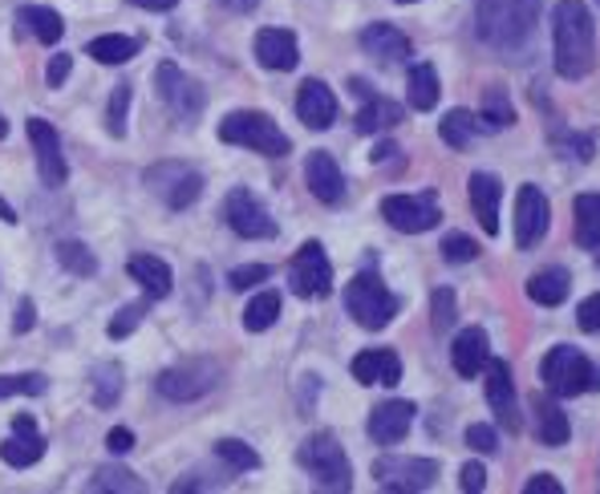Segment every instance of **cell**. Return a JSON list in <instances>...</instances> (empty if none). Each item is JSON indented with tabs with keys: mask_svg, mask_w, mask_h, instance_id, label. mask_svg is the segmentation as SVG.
Listing matches in <instances>:
<instances>
[{
	"mask_svg": "<svg viewBox=\"0 0 600 494\" xmlns=\"http://www.w3.org/2000/svg\"><path fill=\"white\" fill-rule=\"evenodd\" d=\"M540 28V0H475V33L495 53H524Z\"/></svg>",
	"mask_w": 600,
	"mask_h": 494,
	"instance_id": "obj_1",
	"label": "cell"
},
{
	"mask_svg": "<svg viewBox=\"0 0 600 494\" xmlns=\"http://www.w3.org/2000/svg\"><path fill=\"white\" fill-rule=\"evenodd\" d=\"M552 45H556V73L564 82H580L597 65V25L585 0H560L552 13Z\"/></svg>",
	"mask_w": 600,
	"mask_h": 494,
	"instance_id": "obj_2",
	"label": "cell"
},
{
	"mask_svg": "<svg viewBox=\"0 0 600 494\" xmlns=\"http://www.w3.org/2000/svg\"><path fill=\"white\" fill-rule=\"evenodd\" d=\"M297 462L309 470L316 491H353V467H349V454L337 442V434L321 430L297 450Z\"/></svg>",
	"mask_w": 600,
	"mask_h": 494,
	"instance_id": "obj_3",
	"label": "cell"
},
{
	"mask_svg": "<svg viewBox=\"0 0 600 494\" xmlns=\"http://www.w3.org/2000/svg\"><path fill=\"white\" fill-rule=\"evenodd\" d=\"M345 312H349L361 328L377 333V328H386L401 312V300L382 284L377 272H358L353 280L345 284Z\"/></svg>",
	"mask_w": 600,
	"mask_h": 494,
	"instance_id": "obj_4",
	"label": "cell"
},
{
	"mask_svg": "<svg viewBox=\"0 0 600 494\" xmlns=\"http://www.w3.org/2000/svg\"><path fill=\"white\" fill-rule=\"evenodd\" d=\"M540 382L548 394H556V397L592 394V389H600V369L592 365L580 349L556 345V349H548V357H543Z\"/></svg>",
	"mask_w": 600,
	"mask_h": 494,
	"instance_id": "obj_5",
	"label": "cell"
},
{
	"mask_svg": "<svg viewBox=\"0 0 600 494\" xmlns=\"http://www.w3.org/2000/svg\"><path fill=\"white\" fill-rule=\"evenodd\" d=\"M219 138L228 142V146H243V150H256V155H268V158H285L288 150H292L285 130L260 110L228 113V118L219 122Z\"/></svg>",
	"mask_w": 600,
	"mask_h": 494,
	"instance_id": "obj_6",
	"label": "cell"
},
{
	"mask_svg": "<svg viewBox=\"0 0 600 494\" xmlns=\"http://www.w3.org/2000/svg\"><path fill=\"white\" fill-rule=\"evenodd\" d=\"M143 183L146 191L155 198H163L171 212H187V207L203 195V174L191 167V162H179V158H167V162L146 167Z\"/></svg>",
	"mask_w": 600,
	"mask_h": 494,
	"instance_id": "obj_7",
	"label": "cell"
},
{
	"mask_svg": "<svg viewBox=\"0 0 600 494\" xmlns=\"http://www.w3.org/2000/svg\"><path fill=\"white\" fill-rule=\"evenodd\" d=\"M155 89H158V98H163V106H167L179 122H200L203 106H207V89H203V85L195 82L187 70H179L175 61L158 65Z\"/></svg>",
	"mask_w": 600,
	"mask_h": 494,
	"instance_id": "obj_8",
	"label": "cell"
},
{
	"mask_svg": "<svg viewBox=\"0 0 600 494\" xmlns=\"http://www.w3.org/2000/svg\"><path fill=\"white\" fill-rule=\"evenodd\" d=\"M373 479L382 491H430L439 482V462L434 458H410V454H382L373 462Z\"/></svg>",
	"mask_w": 600,
	"mask_h": 494,
	"instance_id": "obj_9",
	"label": "cell"
},
{
	"mask_svg": "<svg viewBox=\"0 0 600 494\" xmlns=\"http://www.w3.org/2000/svg\"><path fill=\"white\" fill-rule=\"evenodd\" d=\"M288 284H292V292L304 300H321L333 292V264L325 248L316 240L300 243L297 255H292V264H288Z\"/></svg>",
	"mask_w": 600,
	"mask_h": 494,
	"instance_id": "obj_10",
	"label": "cell"
},
{
	"mask_svg": "<svg viewBox=\"0 0 600 494\" xmlns=\"http://www.w3.org/2000/svg\"><path fill=\"white\" fill-rule=\"evenodd\" d=\"M382 219H386L394 231L422 236V231L439 227V219H443L439 195H434V191H422V195H386L382 198Z\"/></svg>",
	"mask_w": 600,
	"mask_h": 494,
	"instance_id": "obj_11",
	"label": "cell"
},
{
	"mask_svg": "<svg viewBox=\"0 0 600 494\" xmlns=\"http://www.w3.org/2000/svg\"><path fill=\"white\" fill-rule=\"evenodd\" d=\"M224 219L240 240H276V219L248 186H236L224 198Z\"/></svg>",
	"mask_w": 600,
	"mask_h": 494,
	"instance_id": "obj_12",
	"label": "cell"
},
{
	"mask_svg": "<svg viewBox=\"0 0 600 494\" xmlns=\"http://www.w3.org/2000/svg\"><path fill=\"white\" fill-rule=\"evenodd\" d=\"M215 377H219V365H212V361H183L175 369H163L155 389L167 401H200L203 394L215 389Z\"/></svg>",
	"mask_w": 600,
	"mask_h": 494,
	"instance_id": "obj_13",
	"label": "cell"
},
{
	"mask_svg": "<svg viewBox=\"0 0 600 494\" xmlns=\"http://www.w3.org/2000/svg\"><path fill=\"white\" fill-rule=\"evenodd\" d=\"M548 227H552V203L536 183H524L515 195V243H519V252H531L548 236Z\"/></svg>",
	"mask_w": 600,
	"mask_h": 494,
	"instance_id": "obj_14",
	"label": "cell"
},
{
	"mask_svg": "<svg viewBox=\"0 0 600 494\" xmlns=\"http://www.w3.org/2000/svg\"><path fill=\"white\" fill-rule=\"evenodd\" d=\"M25 130H29V142H33V150H37V170H41L45 186H65L70 167H65V155H61L58 130L49 126L45 118H29Z\"/></svg>",
	"mask_w": 600,
	"mask_h": 494,
	"instance_id": "obj_15",
	"label": "cell"
},
{
	"mask_svg": "<svg viewBox=\"0 0 600 494\" xmlns=\"http://www.w3.org/2000/svg\"><path fill=\"white\" fill-rule=\"evenodd\" d=\"M487 406H491V413L500 418L503 430H519V413H515V382H512V365L507 361H500V357H487Z\"/></svg>",
	"mask_w": 600,
	"mask_h": 494,
	"instance_id": "obj_16",
	"label": "cell"
},
{
	"mask_svg": "<svg viewBox=\"0 0 600 494\" xmlns=\"http://www.w3.org/2000/svg\"><path fill=\"white\" fill-rule=\"evenodd\" d=\"M361 49L377 61V65H386V70H394V65H401L406 57L415 53V45H410V37L401 33V28L386 25V21H373V25L361 28Z\"/></svg>",
	"mask_w": 600,
	"mask_h": 494,
	"instance_id": "obj_17",
	"label": "cell"
},
{
	"mask_svg": "<svg viewBox=\"0 0 600 494\" xmlns=\"http://www.w3.org/2000/svg\"><path fill=\"white\" fill-rule=\"evenodd\" d=\"M297 118L309 130H329L337 122V94L321 77H309L300 82L297 89Z\"/></svg>",
	"mask_w": 600,
	"mask_h": 494,
	"instance_id": "obj_18",
	"label": "cell"
},
{
	"mask_svg": "<svg viewBox=\"0 0 600 494\" xmlns=\"http://www.w3.org/2000/svg\"><path fill=\"white\" fill-rule=\"evenodd\" d=\"M41 454H45V438L37 434V422H33L29 413H16L13 434L0 442V458L13 470H25L33 467V462H41Z\"/></svg>",
	"mask_w": 600,
	"mask_h": 494,
	"instance_id": "obj_19",
	"label": "cell"
},
{
	"mask_svg": "<svg viewBox=\"0 0 600 494\" xmlns=\"http://www.w3.org/2000/svg\"><path fill=\"white\" fill-rule=\"evenodd\" d=\"M304 183H309V191H313L325 207H337L345 198V174L329 150H313V155L304 158Z\"/></svg>",
	"mask_w": 600,
	"mask_h": 494,
	"instance_id": "obj_20",
	"label": "cell"
},
{
	"mask_svg": "<svg viewBox=\"0 0 600 494\" xmlns=\"http://www.w3.org/2000/svg\"><path fill=\"white\" fill-rule=\"evenodd\" d=\"M415 401H382L377 410L370 413V438L377 446H398L406 434H410V425H415Z\"/></svg>",
	"mask_w": 600,
	"mask_h": 494,
	"instance_id": "obj_21",
	"label": "cell"
},
{
	"mask_svg": "<svg viewBox=\"0 0 600 494\" xmlns=\"http://www.w3.org/2000/svg\"><path fill=\"white\" fill-rule=\"evenodd\" d=\"M256 61L264 65V70H276V73L297 70V61H300L297 33H292V28H260L256 33Z\"/></svg>",
	"mask_w": 600,
	"mask_h": 494,
	"instance_id": "obj_22",
	"label": "cell"
},
{
	"mask_svg": "<svg viewBox=\"0 0 600 494\" xmlns=\"http://www.w3.org/2000/svg\"><path fill=\"white\" fill-rule=\"evenodd\" d=\"M467 191H471V212H475V219H479V227H483L487 236H500L503 183L491 174V170H475L471 183H467Z\"/></svg>",
	"mask_w": 600,
	"mask_h": 494,
	"instance_id": "obj_23",
	"label": "cell"
},
{
	"mask_svg": "<svg viewBox=\"0 0 600 494\" xmlns=\"http://www.w3.org/2000/svg\"><path fill=\"white\" fill-rule=\"evenodd\" d=\"M487 357H491V340L479 325L475 328H463L451 345V365H455L458 377H479L487 365Z\"/></svg>",
	"mask_w": 600,
	"mask_h": 494,
	"instance_id": "obj_24",
	"label": "cell"
},
{
	"mask_svg": "<svg viewBox=\"0 0 600 494\" xmlns=\"http://www.w3.org/2000/svg\"><path fill=\"white\" fill-rule=\"evenodd\" d=\"M353 377L361 385H398L401 382V357L394 349H365L353 357Z\"/></svg>",
	"mask_w": 600,
	"mask_h": 494,
	"instance_id": "obj_25",
	"label": "cell"
},
{
	"mask_svg": "<svg viewBox=\"0 0 600 494\" xmlns=\"http://www.w3.org/2000/svg\"><path fill=\"white\" fill-rule=\"evenodd\" d=\"M127 272L134 276V280L143 284V292L151 300H167L171 297V288H175V276H171V268L158 260V255H130V264H127Z\"/></svg>",
	"mask_w": 600,
	"mask_h": 494,
	"instance_id": "obj_26",
	"label": "cell"
},
{
	"mask_svg": "<svg viewBox=\"0 0 600 494\" xmlns=\"http://www.w3.org/2000/svg\"><path fill=\"white\" fill-rule=\"evenodd\" d=\"M531 413H536V438L543 446H564L572 438V422L568 413L560 410L556 401H548V397H531Z\"/></svg>",
	"mask_w": 600,
	"mask_h": 494,
	"instance_id": "obj_27",
	"label": "cell"
},
{
	"mask_svg": "<svg viewBox=\"0 0 600 494\" xmlns=\"http://www.w3.org/2000/svg\"><path fill=\"white\" fill-rule=\"evenodd\" d=\"M16 21L25 25L29 37H37L41 45H58L65 37V21H61L58 9H45V4H21L16 9Z\"/></svg>",
	"mask_w": 600,
	"mask_h": 494,
	"instance_id": "obj_28",
	"label": "cell"
},
{
	"mask_svg": "<svg viewBox=\"0 0 600 494\" xmlns=\"http://www.w3.org/2000/svg\"><path fill=\"white\" fill-rule=\"evenodd\" d=\"M439 94H443V85H439V70L430 65V61H418L410 77H406V101H410V110L427 113L439 106Z\"/></svg>",
	"mask_w": 600,
	"mask_h": 494,
	"instance_id": "obj_29",
	"label": "cell"
},
{
	"mask_svg": "<svg viewBox=\"0 0 600 494\" xmlns=\"http://www.w3.org/2000/svg\"><path fill=\"white\" fill-rule=\"evenodd\" d=\"M568 288H572L568 268L552 264V268H540L528 280V297L536 300V304H543V309H556V304H564V300H568Z\"/></svg>",
	"mask_w": 600,
	"mask_h": 494,
	"instance_id": "obj_30",
	"label": "cell"
},
{
	"mask_svg": "<svg viewBox=\"0 0 600 494\" xmlns=\"http://www.w3.org/2000/svg\"><path fill=\"white\" fill-rule=\"evenodd\" d=\"M572 236L580 248H600V195L585 191V195H576L572 203Z\"/></svg>",
	"mask_w": 600,
	"mask_h": 494,
	"instance_id": "obj_31",
	"label": "cell"
},
{
	"mask_svg": "<svg viewBox=\"0 0 600 494\" xmlns=\"http://www.w3.org/2000/svg\"><path fill=\"white\" fill-rule=\"evenodd\" d=\"M139 53H143V37H122V33H106L86 45V57H94L98 65H127Z\"/></svg>",
	"mask_w": 600,
	"mask_h": 494,
	"instance_id": "obj_32",
	"label": "cell"
},
{
	"mask_svg": "<svg viewBox=\"0 0 600 494\" xmlns=\"http://www.w3.org/2000/svg\"><path fill=\"white\" fill-rule=\"evenodd\" d=\"M401 122V106L389 98H365V106L358 110V118H353V126H358V134H382V130H394Z\"/></svg>",
	"mask_w": 600,
	"mask_h": 494,
	"instance_id": "obj_33",
	"label": "cell"
},
{
	"mask_svg": "<svg viewBox=\"0 0 600 494\" xmlns=\"http://www.w3.org/2000/svg\"><path fill=\"white\" fill-rule=\"evenodd\" d=\"M89 397L98 410L118 406V397H122V365L118 361H98L89 369Z\"/></svg>",
	"mask_w": 600,
	"mask_h": 494,
	"instance_id": "obj_34",
	"label": "cell"
},
{
	"mask_svg": "<svg viewBox=\"0 0 600 494\" xmlns=\"http://www.w3.org/2000/svg\"><path fill=\"white\" fill-rule=\"evenodd\" d=\"M439 134H443V142L451 150H467L475 142V134H479V118L471 110H446V118L439 122Z\"/></svg>",
	"mask_w": 600,
	"mask_h": 494,
	"instance_id": "obj_35",
	"label": "cell"
},
{
	"mask_svg": "<svg viewBox=\"0 0 600 494\" xmlns=\"http://www.w3.org/2000/svg\"><path fill=\"white\" fill-rule=\"evenodd\" d=\"M276 316H280V292H256V297L248 300V309H243V328L248 333H268L276 325Z\"/></svg>",
	"mask_w": 600,
	"mask_h": 494,
	"instance_id": "obj_36",
	"label": "cell"
},
{
	"mask_svg": "<svg viewBox=\"0 0 600 494\" xmlns=\"http://www.w3.org/2000/svg\"><path fill=\"white\" fill-rule=\"evenodd\" d=\"M215 458L231 470V474H248V470H260V454L240 438H224L215 442Z\"/></svg>",
	"mask_w": 600,
	"mask_h": 494,
	"instance_id": "obj_37",
	"label": "cell"
},
{
	"mask_svg": "<svg viewBox=\"0 0 600 494\" xmlns=\"http://www.w3.org/2000/svg\"><path fill=\"white\" fill-rule=\"evenodd\" d=\"M515 122V110H512V98L503 94L500 85H491L483 94V110H479V126L483 130H503Z\"/></svg>",
	"mask_w": 600,
	"mask_h": 494,
	"instance_id": "obj_38",
	"label": "cell"
},
{
	"mask_svg": "<svg viewBox=\"0 0 600 494\" xmlns=\"http://www.w3.org/2000/svg\"><path fill=\"white\" fill-rule=\"evenodd\" d=\"M130 98H134V85L118 82L110 101H106V130L110 138H127V113H130Z\"/></svg>",
	"mask_w": 600,
	"mask_h": 494,
	"instance_id": "obj_39",
	"label": "cell"
},
{
	"mask_svg": "<svg viewBox=\"0 0 600 494\" xmlns=\"http://www.w3.org/2000/svg\"><path fill=\"white\" fill-rule=\"evenodd\" d=\"M58 264L65 272H73V276H82V280H89V276L98 272V260H94V252H89L86 243H77V240L58 243Z\"/></svg>",
	"mask_w": 600,
	"mask_h": 494,
	"instance_id": "obj_40",
	"label": "cell"
},
{
	"mask_svg": "<svg viewBox=\"0 0 600 494\" xmlns=\"http://www.w3.org/2000/svg\"><path fill=\"white\" fill-rule=\"evenodd\" d=\"M89 491H122V494H139L146 491V482L139 474H130L127 467H101L94 479H89Z\"/></svg>",
	"mask_w": 600,
	"mask_h": 494,
	"instance_id": "obj_41",
	"label": "cell"
},
{
	"mask_svg": "<svg viewBox=\"0 0 600 494\" xmlns=\"http://www.w3.org/2000/svg\"><path fill=\"white\" fill-rule=\"evenodd\" d=\"M146 321V300H130V304H122V309L110 316V325H106V337L110 340H127L134 328Z\"/></svg>",
	"mask_w": 600,
	"mask_h": 494,
	"instance_id": "obj_42",
	"label": "cell"
},
{
	"mask_svg": "<svg viewBox=\"0 0 600 494\" xmlns=\"http://www.w3.org/2000/svg\"><path fill=\"white\" fill-rule=\"evenodd\" d=\"M455 321H458L455 288H439V292L430 297V325H434V333L443 337L446 328H455Z\"/></svg>",
	"mask_w": 600,
	"mask_h": 494,
	"instance_id": "obj_43",
	"label": "cell"
},
{
	"mask_svg": "<svg viewBox=\"0 0 600 494\" xmlns=\"http://www.w3.org/2000/svg\"><path fill=\"white\" fill-rule=\"evenodd\" d=\"M439 252H443L446 264H471L475 255H479V243H475L471 236H463V231H446Z\"/></svg>",
	"mask_w": 600,
	"mask_h": 494,
	"instance_id": "obj_44",
	"label": "cell"
},
{
	"mask_svg": "<svg viewBox=\"0 0 600 494\" xmlns=\"http://www.w3.org/2000/svg\"><path fill=\"white\" fill-rule=\"evenodd\" d=\"M45 389H49V382H45V373H13V377H0V397H41Z\"/></svg>",
	"mask_w": 600,
	"mask_h": 494,
	"instance_id": "obj_45",
	"label": "cell"
},
{
	"mask_svg": "<svg viewBox=\"0 0 600 494\" xmlns=\"http://www.w3.org/2000/svg\"><path fill=\"white\" fill-rule=\"evenodd\" d=\"M556 146L564 150V158H572V162H588V158L597 155V142L588 138V134H560Z\"/></svg>",
	"mask_w": 600,
	"mask_h": 494,
	"instance_id": "obj_46",
	"label": "cell"
},
{
	"mask_svg": "<svg viewBox=\"0 0 600 494\" xmlns=\"http://www.w3.org/2000/svg\"><path fill=\"white\" fill-rule=\"evenodd\" d=\"M272 276L268 264H240V268H231L228 284L236 288V292H243V288H252V284H264Z\"/></svg>",
	"mask_w": 600,
	"mask_h": 494,
	"instance_id": "obj_47",
	"label": "cell"
},
{
	"mask_svg": "<svg viewBox=\"0 0 600 494\" xmlns=\"http://www.w3.org/2000/svg\"><path fill=\"white\" fill-rule=\"evenodd\" d=\"M467 446H471L475 454H495L500 450V434H495L491 425L475 422V425H467Z\"/></svg>",
	"mask_w": 600,
	"mask_h": 494,
	"instance_id": "obj_48",
	"label": "cell"
},
{
	"mask_svg": "<svg viewBox=\"0 0 600 494\" xmlns=\"http://www.w3.org/2000/svg\"><path fill=\"white\" fill-rule=\"evenodd\" d=\"M576 325L585 328V333H600V292L597 297L580 300V309H576Z\"/></svg>",
	"mask_w": 600,
	"mask_h": 494,
	"instance_id": "obj_49",
	"label": "cell"
},
{
	"mask_svg": "<svg viewBox=\"0 0 600 494\" xmlns=\"http://www.w3.org/2000/svg\"><path fill=\"white\" fill-rule=\"evenodd\" d=\"M458 486L467 494H479L487 486V470H483V462H467V467L458 470Z\"/></svg>",
	"mask_w": 600,
	"mask_h": 494,
	"instance_id": "obj_50",
	"label": "cell"
},
{
	"mask_svg": "<svg viewBox=\"0 0 600 494\" xmlns=\"http://www.w3.org/2000/svg\"><path fill=\"white\" fill-rule=\"evenodd\" d=\"M70 70H73V57H70V53H58L53 61H49V70H45V82H49L53 89H58V85H65Z\"/></svg>",
	"mask_w": 600,
	"mask_h": 494,
	"instance_id": "obj_51",
	"label": "cell"
},
{
	"mask_svg": "<svg viewBox=\"0 0 600 494\" xmlns=\"http://www.w3.org/2000/svg\"><path fill=\"white\" fill-rule=\"evenodd\" d=\"M106 446H110V454H130L134 450V434H130L127 425H115V430L106 434Z\"/></svg>",
	"mask_w": 600,
	"mask_h": 494,
	"instance_id": "obj_52",
	"label": "cell"
},
{
	"mask_svg": "<svg viewBox=\"0 0 600 494\" xmlns=\"http://www.w3.org/2000/svg\"><path fill=\"white\" fill-rule=\"evenodd\" d=\"M33 325H37V304H33V300L25 297L21 304H16V321H13V328H16V333H29Z\"/></svg>",
	"mask_w": 600,
	"mask_h": 494,
	"instance_id": "obj_53",
	"label": "cell"
},
{
	"mask_svg": "<svg viewBox=\"0 0 600 494\" xmlns=\"http://www.w3.org/2000/svg\"><path fill=\"white\" fill-rule=\"evenodd\" d=\"M524 494H564V486H560L552 474H531V482L524 486Z\"/></svg>",
	"mask_w": 600,
	"mask_h": 494,
	"instance_id": "obj_54",
	"label": "cell"
},
{
	"mask_svg": "<svg viewBox=\"0 0 600 494\" xmlns=\"http://www.w3.org/2000/svg\"><path fill=\"white\" fill-rule=\"evenodd\" d=\"M130 4H139V9H151V13H171L179 0H130Z\"/></svg>",
	"mask_w": 600,
	"mask_h": 494,
	"instance_id": "obj_55",
	"label": "cell"
},
{
	"mask_svg": "<svg viewBox=\"0 0 600 494\" xmlns=\"http://www.w3.org/2000/svg\"><path fill=\"white\" fill-rule=\"evenodd\" d=\"M394 155H398V146H394V142H382V146L373 150V162H389Z\"/></svg>",
	"mask_w": 600,
	"mask_h": 494,
	"instance_id": "obj_56",
	"label": "cell"
},
{
	"mask_svg": "<svg viewBox=\"0 0 600 494\" xmlns=\"http://www.w3.org/2000/svg\"><path fill=\"white\" fill-rule=\"evenodd\" d=\"M0 224H16V212L4 203V198H0Z\"/></svg>",
	"mask_w": 600,
	"mask_h": 494,
	"instance_id": "obj_57",
	"label": "cell"
},
{
	"mask_svg": "<svg viewBox=\"0 0 600 494\" xmlns=\"http://www.w3.org/2000/svg\"><path fill=\"white\" fill-rule=\"evenodd\" d=\"M4 134H9V122H4V113H0V138H4Z\"/></svg>",
	"mask_w": 600,
	"mask_h": 494,
	"instance_id": "obj_58",
	"label": "cell"
},
{
	"mask_svg": "<svg viewBox=\"0 0 600 494\" xmlns=\"http://www.w3.org/2000/svg\"><path fill=\"white\" fill-rule=\"evenodd\" d=\"M398 4H418V0H398Z\"/></svg>",
	"mask_w": 600,
	"mask_h": 494,
	"instance_id": "obj_59",
	"label": "cell"
},
{
	"mask_svg": "<svg viewBox=\"0 0 600 494\" xmlns=\"http://www.w3.org/2000/svg\"><path fill=\"white\" fill-rule=\"evenodd\" d=\"M597 264H600V255H597Z\"/></svg>",
	"mask_w": 600,
	"mask_h": 494,
	"instance_id": "obj_60",
	"label": "cell"
}]
</instances>
